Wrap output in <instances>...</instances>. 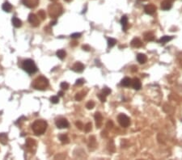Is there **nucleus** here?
I'll use <instances>...</instances> for the list:
<instances>
[{
    "label": "nucleus",
    "instance_id": "f257e3e1",
    "mask_svg": "<svg viewBox=\"0 0 182 160\" xmlns=\"http://www.w3.org/2000/svg\"><path fill=\"white\" fill-rule=\"evenodd\" d=\"M47 122L43 121V120H37L33 122L32 125V129L33 131V133L39 136L42 135L47 129Z\"/></svg>",
    "mask_w": 182,
    "mask_h": 160
},
{
    "label": "nucleus",
    "instance_id": "f03ea898",
    "mask_svg": "<svg viewBox=\"0 0 182 160\" xmlns=\"http://www.w3.org/2000/svg\"><path fill=\"white\" fill-rule=\"evenodd\" d=\"M33 88L39 90V91H44L46 90L49 86V80L47 78L44 76H39L37 77L32 83Z\"/></svg>",
    "mask_w": 182,
    "mask_h": 160
},
{
    "label": "nucleus",
    "instance_id": "7ed1b4c3",
    "mask_svg": "<svg viewBox=\"0 0 182 160\" xmlns=\"http://www.w3.org/2000/svg\"><path fill=\"white\" fill-rule=\"evenodd\" d=\"M62 11H63V8L60 3H53L48 7L49 16L53 19H56L58 16H60L62 14Z\"/></svg>",
    "mask_w": 182,
    "mask_h": 160
},
{
    "label": "nucleus",
    "instance_id": "20e7f679",
    "mask_svg": "<svg viewBox=\"0 0 182 160\" xmlns=\"http://www.w3.org/2000/svg\"><path fill=\"white\" fill-rule=\"evenodd\" d=\"M22 68L24 71H26L29 74H34L37 71V67L34 62L31 59H26L23 62Z\"/></svg>",
    "mask_w": 182,
    "mask_h": 160
},
{
    "label": "nucleus",
    "instance_id": "39448f33",
    "mask_svg": "<svg viewBox=\"0 0 182 160\" xmlns=\"http://www.w3.org/2000/svg\"><path fill=\"white\" fill-rule=\"evenodd\" d=\"M117 121H118V123L120 124V125L121 127H124V128H126V127H128L130 125V118L125 114H124V113H121V114L118 115Z\"/></svg>",
    "mask_w": 182,
    "mask_h": 160
},
{
    "label": "nucleus",
    "instance_id": "423d86ee",
    "mask_svg": "<svg viewBox=\"0 0 182 160\" xmlns=\"http://www.w3.org/2000/svg\"><path fill=\"white\" fill-rule=\"evenodd\" d=\"M37 147V142L33 138H28L26 140V147L28 150H29L31 152L34 151Z\"/></svg>",
    "mask_w": 182,
    "mask_h": 160
},
{
    "label": "nucleus",
    "instance_id": "0eeeda50",
    "mask_svg": "<svg viewBox=\"0 0 182 160\" xmlns=\"http://www.w3.org/2000/svg\"><path fill=\"white\" fill-rule=\"evenodd\" d=\"M29 22L31 24V25L33 27H38L40 25V20H39V18L36 16L35 14H29Z\"/></svg>",
    "mask_w": 182,
    "mask_h": 160
},
{
    "label": "nucleus",
    "instance_id": "6e6552de",
    "mask_svg": "<svg viewBox=\"0 0 182 160\" xmlns=\"http://www.w3.org/2000/svg\"><path fill=\"white\" fill-rule=\"evenodd\" d=\"M55 124H56V126H57L58 129H66V128L69 127V122L65 118H60V119L57 120L55 122Z\"/></svg>",
    "mask_w": 182,
    "mask_h": 160
},
{
    "label": "nucleus",
    "instance_id": "1a4fd4ad",
    "mask_svg": "<svg viewBox=\"0 0 182 160\" xmlns=\"http://www.w3.org/2000/svg\"><path fill=\"white\" fill-rule=\"evenodd\" d=\"M23 4L29 8H35L39 4V0H22Z\"/></svg>",
    "mask_w": 182,
    "mask_h": 160
},
{
    "label": "nucleus",
    "instance_id": "9d476101",
    "mask_svg": "<svg viewBox=\"0 0 182 160\" xmlns=\"http://www.w3.org/2000/svg\"><path fill=\"white\" fill-rule=\"evenodd\" d=\"M95 125L96 128L100 129L102 126V123H103V116L101 112H95Z\"/></svg>",
    "mask_w": 182,
    "mask_h": 160
},
{
    "label": "nucleus",
    "instance_id": "9b49d317",
    "mask_svg": "<svg viewBox=\"0 0 182 160\" xmlns=\"http://www.w3.org/2000/svg\"><path fill=\"white\" fill-rule=\"evenodd\" d=\"M84 68H85V66H84V65H83L82 62H75L74 65H73V66H72V70H74L75 72H77V73H82L83 71V70H84Z\"/></svg>",
    "mask_w": 182,
    "mask_h": 160
},
{
    "label": "nucleus",
    "instance_id": "f8f14e48",
    "mask_svg": "<svg viewBox=\"0 0 182 160\" xmlns=\"http://www.w3.org/2000/svg\"><path fill=\"white\" fill-rule=\"evenodd\" d=\"M131 86L134 90H140L142 87V83L140 81L139 79L138 78H134L131 80Z\"/></svg>",
    "mask_w": 182,
    "mask_h": 160
},
{
    "label": "nucleus",
    "instance_id": "ddd939ff",
    "mask_svg": "<svg viewBox=\"0 0 182 160\" xmlns=\"http://www.w3.org/2000/svg\"><path fill=\"white\" fill-rule=\"evenodd\" d=\"M156 9H157L156 7L154 5V4H152V3L147 4V5H146L144 7V11L148 15H153L154 13L156 11Z\"/></svg>",
    "mask_w": 182,
    "mask_h": 160
},
{
    "label": "nucleus",
    "instance_id": "4468645a",
    "mask_svg": "<svg viewBox=\"0 0 182 160\" xmlns=\"http://www.w3.org/2000/svg\"><path fill=\"white\" fill-rule=\"evenodd\" d=\"M172 2L170 0H163L161 3V9L164 11H169L172 8Z\"/></svg>",
    "mask_w": 182,
    "mask_h": 160
},
{
    "label": "nucleus",
    "instance_id": "2eb2a0df",
    "mask_svg": "<svg viewBox=\"0 0 182 160\" xmlns=\"http://www.w3.org/2000/svg\"><path fill=\"white\" fill-rule=\"evenodd\" d=\"M130 45H131L132 47H134V48H140V47L143 46V42H142V40H140L139 38L135 37V38H134V39L131 40Z\"/></svg>",
    "mask_w": 182,
    "mask_h": 160
},
{
    "label": "nucleus",
    "instance_id": "dca6fc26",
    "mask_svg": "<svg viewBox=\"0 0 182 160\" xmlns=\"http://www.w3.org/2000/svg\"><path fill=\"white\" fill-rule=\"evenodd\" d=\"M121 24L122 25L123 28V30L125 32L127 30V28H128V18L126 16H122L121 19Z\"/></svg>",
    "mask_w": 182,
    "mask_h": 160
},
{
    "label": "nucleus",
    "instance_id": "f3484780",
    "mask_svg": "<svg viewBox=\"0 0 182 160\" xmlns=\"http://www.w3.org/2000/svg\"><path fill=\"white\" fill-rule=\"evenodd\" d=\"M137 60L140 64H144L147 61V57L145 54L143 53H138L137 55Z\"/></svg>",
    "mask_w": 182,
    "mask_h": 160
},
{
    "label": "nucleus",
    "instance_id": "a211bd4d",
    "mask_svg": "<svg viewBox=\"0 0 182 160\" xmlns=\"http://www.w3.org/2000/svg\"><path fill=\"white\" fill-rule=\"evenodd\" d=\"M89 149L91 150H94L96 147V141H95V138L94 136H91L89 138Z\"/></svg>",
    "mask_w": 182,
    "mask_h": 160
},
{
    "label": "nucleus",
    "instance_id": "6ab92c4d",
    "mask_svg": "<svg viewBox=\"0 0 182 160\" xmlns=\"http://www.w3.org/2000/svg\"><path fill=\"white\" fill-rule=\"evenodd\" d=\"M11 22H12L13 26L16 28H20L22 26V21L20 19H18L17 17H13L11 20Z\"/></svg>",
    "mask_w": 182,
    "mask_h": 160
},
{
    "label": "nucleus",
    "instance_id": "aec40b11",
    "mask_svg": "<svg viewBox=\"0 0 182 160\" xmlns=\"http://www.w3.org/2000/svg\"><path fill=\"white\" fill-rule=\"evenodd\" d=\"M143 37H144L145 40H147V41H152V40H155V36H154V34L151 32H147V33H144Z\"/></svg>",
    "mask_w": 182,
    "mask_h": 160
},
{
    "label": "nucleus",
    "instance_id": "412c9836",
    "mask_svg": "<svg viewBox=\"0 0 182 160\" xmlns=\"http://www.w3.org/2000/svg\"><path fill=\"white\" fill-rule=\"evenodd\" d=\"M131 79L126 77V78H124L121 82V85L123 86H130L131 85Z\"/></svg>",
    "mask_w": 182,
    "mask_h": 160
},
{
    "label": "nucleus",
    "instance_id": "4be33fe9",
    "mask_svg": "<svg viewBox=\"0 0 182 160\" xmlns=\"http://www.w3.org/2000/svg\"><path fill=\"white\" fill-rule=\"evenodd\" d=\"M173 39V36H162L160 40H159V42L160 43H162V44H165L167 42H169L170 40H172Z\"/></svg>",
    "mask_w": 182,
    "mask_h": 160
},
{
    "label": "nucleus",
    "instance_id": "5701e85b",
    "mask_svg": "<svg viewBox=\"0 0 182 160\" xmlns=\"http://www.w3.org/2000/svg\"><path fill=\"white\" fill-rule=\"evenodd\" d=\"M8 141V137L6 134H0V143L3 145H6Z\"/></svg>",
    "mask_w": 182,
    "mask_h": 160
},
{
    "label": "nucleus",
    "instance_id": "b1692460",
    "mask_svg": "<svg viewBox=\"0 0 182 160\" xmlns=\"http://www.w3.org/2000/svg\"><path fill=\"white\" fill-rule=\"evenodd\" d=\"M2 8H3V10L4 11H6V12H10V11H11V9H12V6H11V4L9 3L8 2H6V3H4L3 4Z\"/></svg>",
    "mask_w": 182,
    "mask_h": 160
},
{
    "label": "nucleus",
    "instance_id": "393cba45",
    "mask_svg": "<svg viewBox=\"0 0 182 160\" xmlns=\"http://www.w3.org/2000/svg\"><path fill=\"white\" fill-rule=\"evenodd\" d=\"M56 54H57L58 57L60 58L61 60H63L64 58L66 57V51L63 50V49H59V50H58L57 53H56Z\"/></svg>",
    "mask_w": 182,
    "mask_h": 160
},
{
    "label": "nucleus",
    "instance_id": "a878e982",
    "mask_svg": "<svg viewBox=\"0 0 182 160\" xmlns=\"http://www.w3.org/2000/svg\"><path fill=\"white\" fill-rule=\"evenodd\" d=\"M59 140L62 144H67L69 143V138L66 134H60L59 135Z\"/></svg>",
    "mask_w": 182,
    "mask_h": 160
},
{
    "label": "nucleus",
    "instance_id": "bb28decb",
    "mask_svg": "<svg viewBox=\"0 0 182 160\" xmlns=\"http://www.w3.org/2000/svg\"><path fill=\"white\" fill-rule=\"evenodd\" d=\"M85 94H86V92H80L76 93V95H75V100H77V101L82 100V99H83V97L85 96Z\"/></svg>",
    "mask_w": 182,
    "mask_h": 160
},
{
    "label": "nucleus",
    "instance_id": "cd10ccee",
    "mask_svg": "<svg viewBox=\"0 0 182 160\" xmlns=\"http://www.w3.org/2000/svg\"><path fill=\"white\" fill-rule=\"evenodd\" d=\"M108 149L110 152H115V145H114V142L113 140H111L108 145Z\"/></svg>",
    "mask_w": 182,
    "mask_h": 160
},
{
    "label": "nucleus",
    "instance_id": "c85d7f7f",
    "mask_svg": "<svg viewBox=\"0 0 182 160\" xmlns=\"http://www.w3.org/2000/svg\"><path fill=\"white\" fill-rule=\"evenodd\" d=\"M117 43V40L113 38H108V46L109 48L113 47Z\"/></svg>",
    "mask_w": 182,
    "mask_h": 160
},
{
    "label": "nucleus",
    "instance_id": "c756f323",
    "mask_svg": "<svg viewBox=\"0 0 182 160\" xmlns=\"http://www.w3.org/2000/svg\"><path fill=\"white\" fill-rule=\"evenodd\" d=\"M37 16H38V17H40L42 20H46V11L44 10H40L37 12Z\"/></svg>",
    "mask_w": 182,
    "mask_h": 160
},
{
    "label": "nucleus",
    "instance_id": "7c9ffc66",
    "mask_svg": "<svg viewBox=\"0 0 182 160\" xmlns=\"http://www.w3.org/2000/svg\"><path fill=\"white\" fill-rule=\"evenodd\" d=\"M92 125L91 122H88L84 126V130H85V132L86 133H89L92 131Z\"/></svg>",
    "mask_w": 182,
    "mask_h": 160
},
{
    "label": "nucleus",
    "instance_id": "2f4dec72",
    "mask_svg": "<svg viewBox=\"0 0 182 160\" xmlns=\"http://www.w3.org/2000/svg\"><path fill=\"white\" fill-rule=\"evenodd\" d=\"M95 107V102L94 101H92V100H90V101H88V103H87V104H86V108H88V109H92L93 108Z\"/></svg>",
    "mask_w": 182,
    "mask_h": 160
},
{
    "label": "nucleus",
    "instance_id": "473e14b6",
    "mask_svg": "<svg viewBox=\"0 0 182 160\" xmlns=\"http://www.w3.org/2000/svg\"><path fill=\"white\" fill-rule=\"evenodd\" d=\"M50 101L52 102L53 104H58L59 102V98L58 96H56V95H53L50 98Z\"/></svg>",
    "mask_w": 182,
    "mask_h": 160
},
{
    "label": "nucleus",
    "instance_id": "72a5a7b5",
    "mask_svg": "<svg viewBox=\"0 0 182 160\" xmlns=\"http://www.w3.org/2000/svg\"><path fill=\"white\" fill-rule=\"evenodd\" d=\"M60 87H61L62 90H67L69 88V84L66 82H62L60 84Z\"/></svg>",
    "mask_w": 182,
    "mask_h": 160
},
{
    "label": "nucleus",
    "instance_id": "f704fd0d",
    "mask_svg": "<svg viewBox=\"0 0 182 160\" xmlns=\"http://www.w3.org/2000/svg\"><path fill=\"white\" fill-rule=\"evenodd\" d=\"M75 126L79 129V130H82L83 129V122L82 121H77L76 122H75Z\"/></svg>",
    "mask_w": 182,
    "mask_h": 160
},
{
    "label": "nucleus",
    "instance_id": "c9c22d12",
    "mask_svg": "<svg viewBox=\"0 0 182 160\" xmlns=\"http://www.w3.org/2000/svg\"><path fill=\"white\" fill-rule=\"evenodd\" d=\"M98 98L100 99V100L102 102V103H104V102H105L106 101V95H104V94H102V93H101V94H98Z\"/></svg>",
    "mask_w": 182,
    "mask_h": 160
},
{
    "label": "nucleus",
    "instance_id": "e433bc0d",
    "mask_svg": "<svg viewBox=\"0 0 182 160\" xmlns=\"http://www.w3.org/2000/svg\"><path fill=\"white\" fill-rule=\"evenodd\" d=\"M111 93V90L109 88H108V87H104V89L102 90V94H104V95H108Z\"/></svg>",
    "mask_w": 182,
    "mask_h": 160
},
{
    "label": "nucleus",
    "instance_id": "4c0bfd02",
    "mask_svg": "<svg viewBox=\"0 0 182 160\" xmlns=\"http://www.w3.org/2000/svg\"><path fill=\"white\" fill-rule=\"evenodd\" d=\"M84 83H85V80H84V79H78V80L76 81L75 85H76V86H81V85H83Z\"/></svg>",
    "mask_w": 182,
    "mask_h": 160
},
{
    "label": "nucleus",
    "instance_id": "58836bf2",
    "mask_svg": "<svg viewBox=\"0 0 182 160\" xmlns=\"http://www.w3.org/2000/svg\"><path fill=\"white\" fill-rule=\"evenodd\" d=\"M81 36H82L81 33H75L71 34V37L73 38V39H77V38H79Z\"/></svg>",
    "mask_w": 182,
    "mask_h": 160
},
{
    "label": "nucleus",
    "instance_id": "ea45409f",
    "mask_svg": "<svg viewBox=\"0 0 182 160\" xmlns=\"http://www.w3.org/2000/svg\"><path fill=\"white\" fill-rule=\"evenodd\" d=\"M106 127H107L108 129H112V128L113 127V122L109 120V121L107 122V124H106Z\"/></svg>",
    "mask_w": 182,
    "mask_h": 160
},
{
    "label": "nucleus",
    "instance_id": "a19ab883",
    "mask_svg": "<svg viewBox=\"0 0 182 160\" xmlns=\"http://www.w3.org/2000/svg\"><path fill=\"white\" fill-rule=\"evenodd\" d=\"M54 158H55L56 159H57V158H59V159H63V158H66V155H65L64 154H60L56 155Z\"/></svg>",
    "mask_w": 182,
    "mask_h": 160
},
{
    "label": "nucleus",
    "instance_id": "79ce46f5",
    "mask_svg": "<svg viewBox=\"0 0 182 160\" xmlns=\"http://www.w3.org/2000/svg\"><path fill=\"white\" fill-rule=\"evenodd\" d=\"M82 49H83V50H85V51H89V50L91 49L90 46L88 45H83L82 46Z\"/></svg>",
    "mask_w": 182,
    "mask_h": 160
},
{
    "label": "nucleus",
    "instance_id": "37998d69",
    "mask_svg": "<svg viewBox=\"0 0 182 160\" xmlns=\"http://www.w3.org/2000/svg\"><path fill=\"white\" fill-rule=\"evenodd\" d=\"M77 45H78V42H77L76 40H73V41L71 42V46L75 47V46H77Z\"/></svg>",
    "mask_w": 182,
    "mask_h": 160
},
{
    "label": "nucleus",
    "instance_id": "c03bdc74",
    "mask_svg": "<svg viewBox=\"0 0 182 160\" xmlns=\"http://www.w3.org/2000/svg\"><path fill=\"white\" fill-rule=\"evenodd\" d=\"M131 71H132V72H136V71H138V67H137L136 66H133L131 67Z\"/></svg>",
    "mask_w": 182,
    "mask_h": 160
},
{
    "label": "nucleus",
    "instance_id": "a18cd8bd",
    "mask_svg": "<svg viewBox=\"0 0 182 160\" xmlns=\"http://www.w3.org/2000/svg\"><path fill=\"white\" fill-rule=\"evenodd\" d=\"M101 136H102V137H104V138H106V137L108 136V134H107V132H106L105 130H104V131H102V133H101Z\"/></svg>",
    "mask_w": 182,
    "mask_h": 160
},
{
    "label": "nucleus",
    "instance_id": "49530a36",
    "mask_svg": "<svg viewBox=\"0 0 182 160\" xmlns=\"http://www.w3.org/2000/svg\"><path fill=\"white\" fill-rule=\"evenodd\" d=\"M56 23H57V20H53V21L50 22V25H51V26H52V25H55Z\"/></svg>",
    "mask_w": 182,
    "mask_h": 160
},
{
    "label": "nucleus",
    "instance_id": "de8ad7c7",
    "mask_svg": "<svg viewBox=\"0 0 182 160\" xmlns=\"http://www.w3.org/2000/svg\"><path fill=\"white\" fill-rule=\"evenodd\" d=\"M58 96H63V95H64V92H59L58 93Z\"/></svg>",
    "mask_w": 182,
    "mask_h": 160
},
{
    "label": "nucleus",
    "instance_id": "09e8293b",
    "mask_svg": "<svg viewBox=\"0 0 182 160\" xmlns=\"http://www.w3.org/2000/svg\"><path fill=\"white\" fill-rule=\"evenodd\" d=\"M64 1H66V2H67V3H70V2H71L72 0H64Z\"/></svg>",
    "mask_w": 182,
    "mask_h": 160
},
{
    "label": "nucleus",
    "instance_id": "8fccbe9b",
    "mask_svg": "<svg viewBox=\"0 0 182 160\" xmlns=\"http://www.w3.org/2000/svg\"><path fill=\"white\" fill-rule=\"evenodd\" d=\"M50 1H52V2H57L58 0H50Z\"/></svg>",
    "mask_w": 182,
    "mask_h": 160
},
{
    "label": "nucleus",
    "instance_id": "3c124183",
    "mask_svg": "<svg viewBox=\"0 0 182 160\" xmlns=\"http://www.w3.org/2000/svg\"><path fill=\"white\" fill-rule=\"evenodd\" d=\"M140 1H147V0H140Z\"/></svg>",
    "mask_w": 182,
    "mask_h": 160
},
{
    "label": "nucleus",
    "instance_id": "603ef678",
    "mask_svg": "<svg viewBox=\"0 0 182 160\" xmlns=\"http://www.w3.org/2000/svg\"><path fill=\"white\" fill-rule=\"evenodd\" d=\"M170 1H171V2H172V1H175V0H170Z\"/></svg>",
    "mask_w": 182,
    "mask_h": 160
}]
</instances>
